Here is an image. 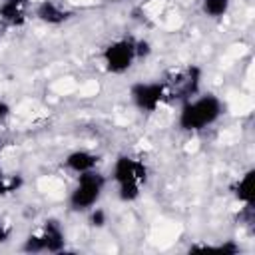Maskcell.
I'll list each match as a JSON object with an SVG mask.
<instances>
[{
  "instance_id": "cell-1",
  "label": "cell",
  "mask_w": 255,
  "mask_h": 255,
  "mask_svg": "<svg viewBox=\"0 0 255 255\" xmlns=\"http://www.w3.org/2000/svg\"><path fill=\"white\" fill-rule=\"evenodd\" d=\"M223 114V104L213 94H201L193 96L191 100L181 104L177 126L183 131H201L209 126H213Z\"/></svg>"
},
{
  "instance_id": "cell-2",
  "label": "cell",
  "mask_w": 255,
  "mask_h": 255,
  "mask_svg": "<svg viewBox=\"0 0 255 255\" xmlns=\"http://www.w3.org/2000/svg\"><path fill=\"white\" fill-rule=\"evenodd\" d=\"M104 187H106V177L102 173H98L96 169L80 173L76 187L72 189L70 199H68L70 209L72 211H90L102 197Z\"/></svg>"
},
{
  "instance_id": "cell-3",
  "label": "cell",
  "mask_w": 255,
  "mask_h": 255,
  "mask_svg": "<svg viewBox=\"0 0 255 255\" xmlns=\"http://www.w3.org/2000/svg\"><path fill=\"white\" fill-rule=\"evenodd\" d=\"M104 66L110 74H124L135 62V40L133 38H118L110 42L102 52Z\"/></svg>"
},
{
  "instance_id": "cell-4",
  "label": "cell",
  "mask_w": 255,
  "mask_h": 255,
  "mask_svg": "<svg viewBox=\"0 0 255 255\" xmlns=\"http://www.w3.org/2000/svg\"><path fill=\"white\" fill-rule=\"evenodd\" d=\"M167 96L165 82H135L129 88V98L139 112H155Z\"/></svg>"
},
{
  "instance_id": "cell-5",
  "label": "cell",
  "mask_w": 255,
  "mask_h": 255,
  "mask_svg": "<svg viewBox=\"0 0 255 255\" xmlns=\"http://www.w3.org/2000/svg\"><path fill=\"white\" fill-rule=\"evenodd\" d=\"M199 86H201V68L199 66H187L185 70L177 72L173 82H165L167 88V96L179 100L181 104L191 100L193 96L199 94Z\"/></svg>"
},
{
  "instance_id": "cell-6",
  "label": "cell",
  "mask_w": 255,
  "mask_h": 255,
  "mask_svg": "<svg viewBox=\"0 0 255 255\" xmlns=\"http://www.w3.org/2000/svg\"><path fill=\"white\" fill-rule=\"evenodd\" d=\"M112 179L118 185H139L141 187V183H145L147 179V167L139 159H133L129 155H120L114 161Z\"/></svg>"
},
{
  "instance_id": "cell-7",
  "label": "cell",
  "mask_w": 255,
  "mask_h": 255,
  "mask_svg": "<svg viewBox=\"0 0 255 255\" xmlns=\"http://www.w3.org/2000/svg\"><path fill=\"white\" fill-rule=\"evenodd\" d=\"M40 235L44 239V251L48 253H60L66 247V235L58 219H46Z\"/></svg>"
},
{
  "instance_id": "cell-8",
  "label": "cell",
  "mask_w": 255,
  "mask_h": 255,
  "mask_svg": "<svg viewBox=\"0 0 255 255\" xmlns=\"http://www.w3.org/2000/svg\"><path fill=\"white\" fill-rule=\"evenodd\" d=\"M70 16H72V12L62 8L60 4H56L54 0H42L36 6V18L40 22H44V24H50V26H60Z\"/></svg>"
},
{
  "instance_id": "cell-9",
  "label": "cell",
  "mask_w": 255,
  "mask_h": 255,
  "mask_svg": "<svg viewBox=\"0 0 255 255\" xmlns=\"http://www.w3.org/2000/svg\"><path fill=\"white\" fill-rule=\"evenodd\" d=\"M64 163H66V167L70 171H74V173L80 175V173H86V171L96 169L98 163H100V155H96V153H92L88 149H74V151H70L66 155Z\"/></svg>"
},
{
  "instance_id": "cell-10",
  "label": "cell",
  "mask_w": 255,
  "mask_h": 255,
  "mask_svg": "<svg viewBox=\"0 0 255 255\" xmlns=\"http://www.w3.org/2000/svg\"><path fill=\"white\" fill-rule=\"evenodd\" d=\"M28 0H2L0 2V20L10 26H22L26 20Z\"/></svg>"
},
{
  "instance_id": "cell-11",
  "label": "cell",
  "mask_w": 255,
  "mask_h": 255,
  "mask_svg": "<svg viewBox=\"0 0 255 255\" xmlns=\"http://www.w3.org/2000/svg\"><path fill=\"white\" fill-rule=\"evenodd\" d=\"M253 177H255V171L253 169H247L243 175H239L233 185H231V193L233 197L243 203V205H253Z\"/></svg>"
},
{
  "instance_id": "cell-12",
  "label": "cell",
  "mask_w": 255,
  "mask_h": 255,
  "mask_svg": "<svg viewBox=\"0 0 255 255\" xmlns=\"http://www.w3.org/2000/svg\"><path fill=\"white\" fill-rule=\"evenodd\" d=\"M231 0H201V12L209 18H223L229 12Z\"/></svg>"
},
{
  "instance_id": "cell-13",
  "label": "cell",
  "mask_w": 255,
  "mask_h": 255,
  "mask_svg": "<svg viewBox=\"0 0 255 255\" xmlns=\"http://www.w3.org/2000/svg\"><path fill=\"white\" fill-rule=\"evenodd\" d=\"M139 189H141L139 185H118V197L126 203H131L139 197V193H141Z\"/></svg>"
},
{
  "instance_id": "cell-14",
  "label": "cell",
  "mask_w": 255,
  "mask_h": 255,
  "mask_svg": "<svg viewBox=\"0 0 255 255\" xmlns=\"http://www.w3.org/2000/svg\"><path fill=\"white\" fill-rule=\"evenodd\" d=\"M22 251H26V253H42L44 251V239H42V235H28L24 239Z\"/></svg>"
},
{
  "instance_id": "cell-15",
  "label": "cell",
  "mask_w": 255,
  "mask_h": 255,
  "mask_svg": "<svg viewBox=\"0 0 255 255\" xmlns=\"http://www.w3.org/2000/svg\"><path fill=\"white\" fill-rule=\"evenodd\" d=\"M106 221H108V215H106L104 209H100V207H92L90 209V225L92 227H104Z\"/></svg>"
},
{
  "instance_id": "cell-16",
  "label": "cell",
  "mask_w": 255,
  "mask_h": 255,
  "mask_svg": "<svg viewBox=\"0 0 255 255\" xmlns=\"http://www.w3.org/2000/svg\"><path fill=\"white\" fill-rule=\"evenodd\" d=\"M20 183H22V179H20V177L6 179V177L2 175V177H0V197H2V195H6V193H10V191H16Z\"/></svg>"
},
{
  "instance_id": "cell-17",
  "label": "cell",
  "mask_w": 255,
  "mask_h": 255,
  "mask_svg": "<svg viewBox=\"0 0 255 255\" xmlns=\"http://www.w3.org/2000/svg\"><path fill=\"white\" fill-rule=\"evenodd\" d=\"M151 54V44L147 40H135V58H147Z\"/></svg>"
},
{
  "instance_id": "cell-18",
  "label": "cell",
  "mask_w": 255,
  "mask_h": 255,
  "mask_svg": "<svg viewBox=\"0 0 255 255\" xmlns=\"http://www.w3.org/2000/svg\"><path fill=\"white\" fill-rule=\"evenodd\" d=\"M213 249H217V251H221V253H239V245H237L235 241L221 243V245H217V247H213Z\"/></svg>"
},
{
  "instance_id": "cell-19",
  "label": "cell",
  "mask_w": 255,
  "mask_h": 255,
  "mask_svg": "<svg viewBox=\"0 0 255 255\" xmlns=\"http://www.w3.org/2000/svg\"><path fill=\"white\" fill-rule=\"evenodd\" d=\"M8 237H10V227L4 221H0V243L8 241Z\"/></svg>"
},
{
  "instance_id": "cell-20",
  "label": "cell",
  "mask_w": 255,
  "mask_h": 255,
  "mask_svg": "<svg viewBox=\"0 0 255 255\" xmlns=\"http://www.w3.org/2000/svg\"><path fill=\"white\" fill-rule=\"evenodd\" d=\"M8 116H10V106H8L6 102H2V100H0V124H2Z\"/></svg>"
},
{
  "instance_id": "cell-21",
  "label": "cell",
  "mask_w": 255,
  "mask_h": 255,
  "mask_svg": "<svg viewBox=\"0 0 255 255\" xmlns=\"http://www.w3.org/2000/svg\"><path fill=\"white\" fill-rule=\"evenodd\" d=\"M106 2H112V4H116V2H122V0H106Z\"/></svg>"
},
{
  "instance_id": "cell-22",
  "label": "cell",
  "mask_w": 255,
  "mask_h": 255,
  "mask_svg": "<svg viewBox=\"0 0 255 255\" xmlns=\"http://www.w3.org/2000/svg\"><path fill=\"white\" fill-rule=\"evenodd\" d=\"M2 175H4V173H2V165H0V177H2Z\"/></svg>"
}]
</instances>
